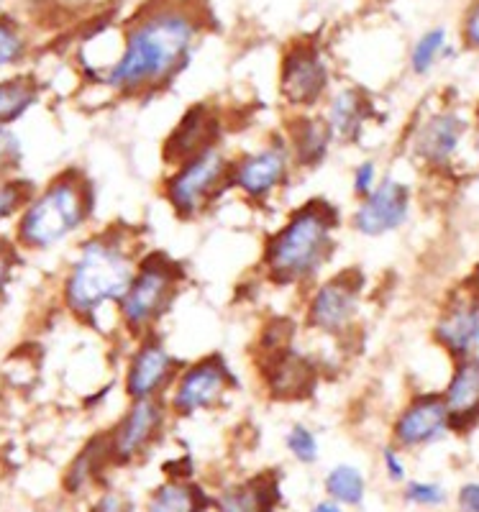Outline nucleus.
Segmentation results:
<instances>
[{"instance_id": "f257e3e1", "label": "nucleus", "mask_w": 479, "mask_h": 512, "mask_svg": "<svg viewBox=\"0 0 479 512\" xmlns=\"http://www.w3.org/2000/svg\"><path fill=\"white\" fill-rule=\"evenodd\" d=\"M203 34V11L190 0H157L136 13L126 29L121 57L103 82L121 98H149L170 88L185 70Z\"/></svg>"}, {"instance_id": "f03ea898", "label": "nucleus", "mask_w": 479, "mask_h": 512, "mask_svg": "<svg viewBox=\"0 0 479 512\" xmlns=\"http://www.w3.org/2000/svg\"><path fill=\"white\" fill-rule=\"evenodd\" d=\"M339 226V210L326 198H313L295 208L264 241L259 259L264 280L282 290L316 285L336 254Z\"/></svg>"}, {"instance_id": "7ed1b4c3", "label": "nucleus", "mask_w": 479, "mask_h": 512, "mask_svg": "<svg viewBox=\"0 0 479 512\" xmlns=\"http://www.w3.org/2000/svg\"><path fill=\"white\" fill-rule=\"evenodd\" d=\"M139 239L126 228H106L85 239L62 282L65 308L80 320H95L100 310L116 308L139 267Z\"/></svg>"}, {"instance_id": "20e7f679", "label": "nucleus", "mask_w": 479, "mask_h": 512, "mask_svg": "<svg viewBox=\"0 0 479 512\" xmlns=\"http://www.w3.org/2000/svg\"><path fill=\"white\" fill-rule=\"evenodd\" d=\"M93 185L80 169L54 177L18 216L16 244L24 251H49L80 233L93 216Z\"/></svg>"}, {"instance_id": "39448f33", "label": "nucleus", "mask_w": 479, "mask_h": 512, "mask_svg": "<svg viewBox=\"0 0 479 512\" xmlns=\"http://www.w3.org/2000/svg\"><path fill=\"white\" fill-rule=\"evenodd\" d=\"M185 285V269L164 251L141 254L134 280L116 305L118 323L134 341L157 331L175 308Z\"/></svg>"}, {"instance_id": "423d86ee", "label": "nucleus", "mask_w": 479, "mask_h": 512, "mask_svg": "<svg viewBox=\"0 0 479 512\" xmlns=\"http://www.w3.org/2000/svg\"><path fill=\"white\" fill-rule=\"evenodd\" d=\"M231 162L226 146L216 144L170 167L162 180V198L180 221H198L231 190Z\"/></svg>"}, {"instance_id": "0eeeda50", "label": "nucleus", "mask_w": 479, "mask_h": 512, "mask_svg": "<svg viewBox=\"0 0 479 512\" xmlns=\"http://www.w3.org/2000/svg\"><path fill=\"white\" fill-rule=\"evenodd\" d=\"M362 292L364 274L357 269L323 277L310 287L305 300V326L318 336L344 341L359 326Z\"/></svg>"}, {"instance_id": "6e6552de", "label": "nucleus", "mask_w": 479, "mask_h": 512, "mask_svg": "<svg viewBox=\"0 0 479 512\" xmlns=\"http://www.w3.org/2000/svg\"><path fill=\"white\" fill-rule=\"evenodd\" d=\"M295 164L287 149L285 136H269L254 149H246L231 162V190L239 192L246 203L264 205L275 200L290 180Z\"/></svg>"}, {"instance_id": "1a4fd4ad", "label": "nucleus", "mask_w": 479, "mask_h": 512, "mask_svg": "<svg viewBox=\"0 0 479 512\" xmlns=\"http://www.w3.org/2000/svg\"><path fill=\"white\" fill-rule=\"evenodd\" d=\"M239 387L236 374L221 354L185 364L167 395V408L175 418H195L200 413L216 410L231 392Z\"/></svg>"}, {"instance_id": "9d476101", "label": "nucleus", "mask_w": 479, "mask_h": 512, "mask_svg": "<svg viewBox=\"0 0 479 512\" xmlns=\"http://www.w3.org/2000/svg\"><path fill=\"white\" fill-rule=\"evenodd\" d=\"M333 75L326 54L310 44L295 41L280 59V98L293 113H313L326 103L331 93Z\"/></svg>"}, {"instance_id": "9b49d317", "label": "nucleus", "mask_w": 479, "mask_h": 512, "mask_svg": "<svg viewBox=\"0 0 479 512\" xmlns=\"http://www.w3.org/2000/svg\"><path fill=\"white\" fill-rule=\"evenodd\" d=\"M185 361L177 359L159 333L139 338L126 361L123 392L131 400H167Z\"/></svg>"}, {"instance_id": "f8f14e48", "label": "nucleus", "mask_w": 479, "mask_h": 512, "mask_svg": "<svg viewBox=\"0 0 479 512\" xmlns=\"http://www.w3.org/2000/svg\"><path fill=\"white\" fill-rule=\"evenodd\" d=\"M172 413L167 400H131L111 431H106L113 466L134 464L162 438Z\"/></svg>"}, {"instance_id": "ddd939ff", "label": "nucleus", "mask_w": 479, "mask_h": 512, "mask_svg": "<svg viewBox=\"0 0 479 512\" xmlns=\"http://www.w3.org/2000/svg\"><path fill=\"white\" fill-rule=\"evenodd\" d=\"M410 208H413L410 187L395 177H382L372 195L357 200V208L351 210L349 226L364 239H382L408 223Z\"/></svg>"}, {"instance_id": "4468645a", "label": "nucleus", "mask_w": 479, "mask_h": 512, "mask_svg": "<svg viewBox=\"0 0 479 512\" xmlns=\"http://www.w3.org/2000/svg\"><path fill=\"white\" fill-rule=\"evenodd\" d=\"M451 428V413L441 392H423L410 397L392 420V443L398 448H421L436 443Z\"/></svg>"}, {"instance_id": "2eb2a0df", "label": "nucleus", "mask_w": 479, "mask_h": 512, "mask_svg": "<svg viewBox=\"0 0 479 512\" xmlns=\"http://www.w3.org/2000/svg\"><path fill=\"white\" fill-rule=\"evenodd\" d=\"M469 121L456 111H436L423 118L410 134V154L428 169L449 167L467 136Z\"/></svg>"}, {"instance_id": "dca6fc26", "label": "nucleus", "mask_w": 479, "mask_h": 512, "mask_svg": "<svg viewBox=\"0 0 479 512\" xmlns=\"http://www.w3.org/2000/svg\"><path fill=\"white\" fill-rule=\"evenodd\" d=\"M433 341L454 361L479 356V292L451 297L436 318Z\"/></svg>"}, {"instance_id": "f3484780", "label": "nucleus", "mask_w": 479, "mask_h": 512, "mask_svg": "<svg viewBox=\"0 0 479 512\" xmlns=\"http://www.w3.org/2000/svg\"><path fill=\"white\" fill-rule=\"evenodd\" d=\"M221 113L208 103L190 105L185 113H182L180 121L175 123L167 139H164L162 154L167 167H175V164L185 162L187 157L200 154L208 146L221 144Z\"/></svg>"}, {"instance_id": "a211bd4d", "label": "nucleus", "mask_w": 479, "mask_h": 512, "mask_svg": "<svg viewBox=\"0 0 479 512\" xmlns=\"http://www.w3.org/2000/svg\"><path fill=\"white\" fill-rule=\"evenodd\" d=\"M262 374L267 395L277 402H298L313 395L318 384L316 361L298 354L295 349L275 351L264 356Z\"/></svg>"}, {"instance_id": "6ab92c4d", "label": "nucleus", "mask_w": 479, "mask_h": 512, "mask_svg": "<svg viewBox=\"0 0 479 512\" xmlns=\"http://www.w3.org/2000/svg\"><path fill=\"white\" fill-rule=\"evenodd\" d=\"M321 116L331 128L336 146H354L362 141L364 131L377 113H374V103L367 90L357 85H344L328 93Z\"/></svg>"}, {"instance_id": "aec40b11", "label": "nucleus", "mask_w": 479, "mask_h": 512, "mask_svg": "<svg viewBox=\"0 0 479 512\" xmlns=\"http://www.w3.org/2000/svg\"><path fill=\"white\" fill-rule=\"evenodd\" d=\"M285 141L293 157L295 172H316L328 162L336 146L331 128L321 113H290L285 121Z\"/></svg>"}, {"instance_id": "412c9836", "label": "nucleus", "mask_w": 479, "mask_h": 512, "mask_svg": "<svg viewBox=\"0 0 479 512\" xmlns=\"http://www.w3.org/2000/svg\"><path fill=\"white\" fill-rule=\"evenodd\" d=\"M449 405L451 428L467 431L479 420V356L454 361L446 390L441 392Z\"/></svg>"}, {"instance_id": "4be33fe9", "label": "nucleus", "mask_w": 479, "mask_h": 512, "mask_svg": "<svg viewBox=\"0 0 479 512\" xmlns=\"http://www.w3.org/2000/svg\"><path fill=\"white\" fill-rule=\"evenodd\" d=\"M280 495L272 479L257 477L249 484L223 489L218 495V512H275Z\"/></svg>"}, {"instance_id": "5701e85b", "label": "nucleus", "mask_w": 479, "mask_h": 512, "mask_svg": "<svg viewBox=\"0 0 479 512\" xmlns=\"http://www.w3.org/2000/svg\"><path fill=\"white\" fill-rule=\"evenodd\" d=\"M111 448H108V436L106 433H100V436L90 438L88 446L82 448L80 454L75 456V461L70 464L65 474V489L77 495L82 489L93 484L95 479L100 477V472L111 466Z\"/></svg>"}, {"instance_id": "b1692460", "label": "nucleus", "mask_w": 479, "mask_h": 512, "mask_svg": "<svg viewBox=\"0 0 479 512\" xmlns=\"http://www.w3.org/2000/svg\"><path fill=\"white\" fill-rule=\"evenodd\" d=\"M39 82L31 75H16L0 80V126L11 128L24 118L39 100Z\"/></svg>"}, {"instance_id": "393cba45", "label": "nucleus", "mask_w": 479, "mask_h": 512, "mask_svg": "<svg viewBox=\"0 0 479 512\" xmlns=\"http://www.w3.org/2000/svg\"><path fill=\"white\" fill-rule=\"evenodd\" d=\"M203 492L187 479H175L159 484L149 497L147 512H203Z\"/></svg>"}, {"instance_id": "a878e982", "label": "nucleus", "mask_w": 479, "mask_h": 512, "mask_svg": "<svg viewBox=\"0 0 479 512\" xmlns=\"http://www.w3.org/2000/svg\"><path fill=\"white\" fill-rule=\"evenodd\" d=\"M323 484H326L328 497L339 505L357 507L362 505L364 495H367V477L354 464H336L326 474Z\"/></svg>"}, {"instance_id": "bb28decb", "label": "nucleus", "mask_w": 479, "mask_h": 512, "mask_svg": "<svg viewBox=\"0 0 479 512\" xmlns=\"http://www.w3.org/2000/svg\"><path fill=\"white\" fill-rule=\"evenodd\" d=\"M446 47V31L444 29H431L413 44L410 52V70L415 75H428L433 70V64L439 62Z\"/></svg>"}, {"instance_id": "cd10ccee", "label": "nucleus", "mask_w": 479, "mask_h": 512, "mask_svg": "<svg viewBox=\"0 0 479 512\" xmlns=\"http://www.w3.org/2000/svg\"><path fill=\"white\" fill-rule=\"evenodd\" d=\"M31 198H34V187L29 182L18 177H0V223L21 216Z\"/></svg>"}, {"instance_id": "c85d7f7f", "label": "nucleus", "mask_w": 479, "mask_h": 512, "mask_svg": "<svg viewBox=\"0 0 479 512\" xmlns=\"http://www.w3.org/2000/svg\"><path fill=\"white\" fill-rule=\"evenodd\" d=\"M285 448H287V454L305 466L316 464L318 454H321V443H318L316 431L308 428L305 423L290 425V431L285 433Z\"/></svg>"}, {"instance_id": "c756f323", "label": "nucleus", "mask_w": 479, "mask_h": 512, "mask_svg": "<svg viewBox=\"0 0 479 512\" xmlns=\"http://www.w3.org/2000/svg\"><path fill=\"white\" fill-rule=\"evenodd\" d=\"M24 57L26 39L11 21L0 18V67H13V64H18Z\"/></svg>"}, {"instance_id": "7c9ffc66", "label": "nucleus", "mask_w": 479, "mask_h": 512, "mask_svg": "<svg viewBox=\"0 0 479 512\" xmlns=\"http://www.w3.org/2000/svg\"><path fill=\"white\" fill-rule=\"evenodd\" d=\"M21 159H24L21 139L13 134V128L0 126V177H16L13 172L21 167Z\"/></svg>"}, {"instance_id": "2f4dec72", "label": "nucleus", "mask_w": 479, "mask_h": 512, "mask_svg": "<svg viewBox=\"0 0 479 512\" xmlns=\"http://www.w3.org/2000/svg\"><path fill=\"white\" fill-rule=\"evenodd\" d=\"M380 182V164L374 162V159H362V162L354 167V172H351V192H354V198L357 200L372 195Z\"/></svg>"}, {"instance_id": "473e14b6", "label": "nucleus", "mask_w": 479, "mask_h": 512, "mask_svg": "<svg viewBox=\"0 0 479 512\" xmlns=\"http://www.w3.org/2000/svg\"><path fill=\"white\" fill-rule=\"evenodd\" d=\"M405 500L410 505H421V507H436L446 500V492L441 484L436 482H405Z\"/></svg>"}, {"instance_id": "72a5a7b5", "label": "nucleus", "mask_w": 479, "mask_h": 512, "mask_svg": "<svg viewBox=\"0 0 479 512\" xmlns=\"http://www.w3.org/2000/svg\"><path fill=\"white\" fill-rule=\"evenodd\" d=\"M18 264V244L16 241L0 239V295L6 292L8 282L13 280Z\"/></svg>"}, {"instance_id": "f704fd0d", "label": "nucleus", "mask_w": 479, "mask_h": 512, "mask_svg": "<svg viewBox=\"0 0 479 512\" xmlns=\"http://www.w3.org/2000/svg\"><path fill=\"white\" fill-rule=\"evenodd\" d=\"M382 464H385V474L390 482L395 484H403L405 482V464H403V456H400V448L392 443V446L382 448Z\"/></svg>"}, {"instance_id": "c9c22d12", "label": "nucleus", "mask_w": 479, "mask_h": 512, "mask_svg": "<svg viewBox=\"0 0 479 512\" xmlns=\"http://www.w3.org/2000/svg\"><path fill=\"white\" fill-rule=\"evenodd\" d=\"M462 36H464V44H467L469 49L479 52V0H474L472 6H469L467 16H464Z\"/></svg>"}, {"instance_id": "e433bc0d", "label": "nucleus", "mask_w": 479, "mask_h": 512, "mask_svg": "<svg viewBox=\"0 0 479 512\" xmlns=\"http://www.w3.org/2000/svg\"><path fill=\"white\" fill-rule=\"evenodd\" d=\"M90 512H131V502L121 492H106L98 497Z\"/></svg>"}, {"instance_id": "4c0bfd02", "label": "nucleus", "mask_w": 479, "mask_h": 512, "mask_svg": "<svg viewBox=\"0 0 479 512\" xmlns=\"http://www.w3.org/2000/svg\"><path fill=\"white\" fill-rule=\"evenodd\" d=\"M459 510L462 512H479V482H469L459 489Z\"/></svg>"}, {"instance_id": "58836bf2", "label": "nucleus", "mask_w": 479, "mask_h": 512, "mask_svg": "<svg viewBox=\"0 0 479 512\" xmlns=\"http://www.w3.org/2000/svg\"><path fill=\"white\" fill-rule=\"evenodd\" d=\"M310 512H344V505H339V502H333V500H326V502H318V505H313V510Z\"/></svg>"}, {"instance_id": "ea45409f", "label": "nucleus", "mask_w": 479, "mask_h": 512, "mask_svg": "<svg viewBox=\"0 0 479 512\" xmlns=\"http://www.w3.org/2000/svg\"><path fill=\"white\" fill-rule=\"evenodd\" d=\"M474 126L479 128V103H477V108H474Z\"/></svg>"}]
</instances>
